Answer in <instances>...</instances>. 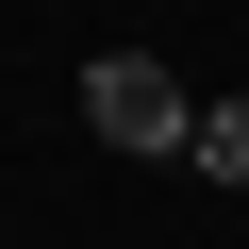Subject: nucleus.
Returning <instances> with one entry per match:
<instances>
[{"label": "nucleus", "mask_w": 249, "mask_h": 249, "mask_svg": "<svg viewBox=\"0 0 249 249\" xmlns=\"http://www.w3.org/2000/svg\"><path fill=\"white\" fill-rule=\"evenodd\" d=\"M83 133L133 150V166H183V150H199V100H183L166 50H100V67H83Z\"/></svg>", "instance_id": "obj_1"}, {"label": "nucleus", "mask_w": 249, "mask_h": 249, "mask_svg": "<svg viewBox=\"0 0 249 249\" xmlns=\"http://www.w3.org/2000/svg\"><path fill=\"white\" fill-rule=\"evenodd\" d=\"M183 166H199V183H232V199H249V100H199V150H183Z\"/></svg>", "instance_id": "obj_2"}]
</instances>
